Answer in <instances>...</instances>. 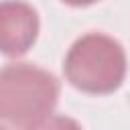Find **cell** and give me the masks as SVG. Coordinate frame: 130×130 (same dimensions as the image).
<instances>
[{
	"label": "cell",
	"instance_id": "obj_5",
	"mask_svg": "<svg viewBox=\"0 0 130 130\" xmlns=\"http://www.w3.org/2000/svg\"><path fill=\"white\" fill-rule=\"evenodd\" d=\"M0 130H8V128H4V126H2V124H0Z\"/></svg>",
	"mask_w": 130,
	"mask_h": 130
},
{
	"label": "cell",
	"instance_id": "obj_1",
	"mask_svg": "<svg viewBox=\"0 0 130 130\" xmlns=\"http://www.w3.org/2000/svg\"><path fill=\"white\" fill-rule=\"evenodd\" d=\"M59 98L57 79L30 63L0 69V120L22 130L51 116Z\"/></svg>",
	"mask_w": 130,
	"mask_h": 130
},
{
	"label": "cell",
	"instance_id": "obj_2",
	"mask_svg": "<svg viewBox=\"0 0 130 130\" xmlns=\"http://www.w3.org/2000/svg\"><path fill=\"white\" fill-rule=\"evenodd\" d=\"M63 71L67 81L85 93H112L126 77V53L112 37L87 32L71 45Z\"/></svg>",
	"mask_w": 130,
	"mask_h": 130
},
{
	"label": "cell",
	"instance_id": "obj_4",
	"mask_svg": "<svg viewBox=\"0 0 130 130\" xmlns=\"http://www.w3.org/2000/svg\"><path fill=\"white\" fill-rule=\"evenodd\" d=\"M26 130H81V126L69 118V116H59V114H51L47 118H43L41 122L32 124Z\"/></svg>",
	"mask_w": 130,
	"mask_h": 130
},
{
	"label": "cell",
	"instance_id": "obj_3",
	"mask_svg": "<svg viewBox=\"0 0 130 130\" xmlns=\"http://www.w3.org/2000/svg\"><path fill=\"white\" fill-rule=\"evenodd\" d=\"M39 16L26 2H0V53L24 55L37 41Z\"/></svg>",
	"mask_w": 130,
	"mask_h": 130
}]
</instances>
